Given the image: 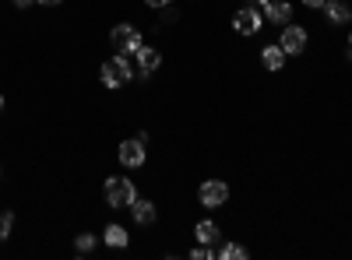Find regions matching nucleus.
Instances as JSON below:
<instances>
[{
    "instance_id": "f03ea898",
    "label": "nucleus",
    "mask_w": 352,
    "mask_h": 260,
    "mask_svg": "<svg viewBox=\"0 0 352 260\" xmlns=\"http://www.w3.org/2000/svg\"><path fill=\"white\" fill-rule=\"evenodd\" d=\"M99 78H102V84H106V88H124V84L134 78V67H131V60H127V56H120V53H116V56H109V60L99 67Z\"/></svg>"
},
{
    "instance_id": "412c9836",
    "label": "nucleus",
    "mask_w": 352,
    "mask_h": 260,
    "mask_svg": "<svg viewBox=\"0 0 352 260\" xmlns=\"http://www.w3.org/2000/svg\"><path fill=\"white\" fill-rule=\"evenodd\" d=\"M11 4H14V8H32L36 0H11Z\"/></svg>"
},
{
    "instance_id": "4468645a",
    "label": "nucleus",
    "mask_w": 352,
    "mask_h": 260,
    "mask_svg": "<svg viewBox=\"0 0 352 260\" xmlns=\"http://www.w3.org/2000/svg\"><path fill=\"white\" fill-rule=\"evenodd\" d=\"M194 236H197L201 246H212V243L219 239V225H215V222H197V225H194Z\"/></svg>"
},
{
    "instance_id": "bb28decb",
    "label": "nucleus",
    "mask_w": 352,
    "mask_h": 260,
    "mask_svg": "<svg viewBox=\"0 0 352 260\" xmlns=\"http://www.w3.org/2000/svg\"><path fill=\"white\" fill-rule=\"evenodd\" d=\"M0 176H4V169H0Z\"/></svg>"
},
{
    "instance_id": "4be33fe9",
    "label": "nucleus",
    "mask_w": 352,
    "mask_h": 260,
    "mask_svg": "<svg viewBox=\"0 0 352 260\" xmlns=\"http://www.w3.org/2000/svg\"><path fill=\"white\" fill-rule=\"evenodd\" d=\"M36 4H43V8H56V4H64V0H36Z\"/></svg>"
},
{
    "instance_id": "6e6552de",
    "label": "nucleus",
    "mask_w": 352,
    "mask_h": 260,
    "mask_svg": "<svg viewBox=\"0 0 352 260\" xmlns=\"http://www.w3.org/2000/svg\"><path fill=\"white\" fill-rule=\"evenodd\" d=\"M261 11H264V21H272V25H289L292 21V4L289 0H268Z\"/></svg>"
},
{
    "instance_id": "1a4fd4ad",
    "label": "nucleus",
    "mask_w": 352,
    "mask_h": 260,
    "mask_svg": "<svg viewBox=\"0 0 352 260\" xmlns=\"http://www.w3.org/2000/svg\"><path fill=\"white\" fill-rule=\"evenodd\" d=\"M127 211H131V218H134L138 225H152V222H155V204H152L148 197H134V204H131Z\"/></svg>"
},
{
    "instance_id": "f3484780",
    "label": "nucleus",
    "mask_w": 352,
    "mask_h": 260,
    "mask_svg": "<svg viewBox=\"0 0 352 260\" xmlns=\"http://www.w3.org/2000/svg\"><path fill=\"white\" fill-rule=\"evenodd\" d=\"M11 228H14V215L11 211H0V243L11 236Z\"/></svg>"
},
{
    "instance_id": "20e7f679",
    "label": "nucleus",
    "mask_w": 352,
    "mask_h": 260,
    "mask_svg": "<svg viewBox=\"0 0 352 260\" xmlns=\"http://www.w3.org/2000/svg\"><path fill=\"white\" fill-rule=\"evenodd\" d=\"M261 25H264V14H261V8H254V4H243V8L232 11V32L243 36V39L257 36Z\"/></svg>"
},
{
    "instance_id": "f8f14e48",
    "label": "nucleus",
    "mask_w": 352,
    "mask_h": 260,
    "mask_svg": "<svg viewBox=\"0 0 352 260\" xmlns=\"http://www.w3.org/2000/svg\"><path fill=\"white\" fill-rule=\"evenodd\" d=\"M320 11L328 14L331 25H345V21L352 18V8L345 4V0H324V8H320Z\"/></svg>"
},
{
    "instance_id": "a878e982",
    "label": "nucleus",
    "mask_w": 352,
    "mask_h": 260,
    "mask_svg": "<svg viewBox=\"0 0 352 260\" xmlns=\"http://www.w3.org/2000/svg\"><path fill=\"white\" fill-rule=\"evenodd\" d=\"M349 46H352V32H349Z\"/></svg>"
},
{
    "instance_id": "dca6fc26",
    "label": "nucleus",
    "mask_w": 352,
    "mask_h": 260,
    "mask_svg": "<svg viewBox=\"0 0 352 260\" xmlns=\"http://www.w3.org/2000/svg\"><path fill=\"white\" fill-rule=\"evenodd\" d=\"M96 243H99V239H96L92 233H81V236L74 239V250H78V253H92V250H96Z\"/></svg>"
},
{
    "instance_id": "39448f33",
    "label": "nucleus",
    "mask_w": 352,
    "mask_h": 260,
    "mask_svg": "<svg viewBox=\"0 0 352 260\" xmlns=\"http://www.w3.org/2000/svg\"><path fill=\"white\" fill-rule=\"evenodd\" d=\"M116 158H120L124 169H141L148 162V144L141 137H127V141H120V148H116Z\"/></svg>"
},
{
    "instance_id": "aec40b11",
    "label": "nucleus",
    "mask_w": 352,
    "mask_h": 260,
    "mask_svg": "<svg viewBox=\"0 0 352 260\" xmlns=\"http://www.w3.org/2000/svg\"><path fill=\"white\" fill-rule=\"evenodd\" d=\"M303 8L307 11H320V8H324V0H303Z\"/></svg>"
},
{
    "instance_id": "5701e85b",
    "label": "nucleus",
    "mask_w": 352,
    "mask_h": 260,
    "mask_svg": "<svg viewBox=\"0 0 352 260\" xmlns=\"http://www.w3.org/2000/svg\"><path fill=\"white\" fill-rule=\"evenodd\" d=\"M250 4H254V8H264V4H268V0H250Z\"/></svg>"
},
{
    "instance_id": "b1692460",
    "label": "nucleus",
    "mask_w": 352,
    "mask_h": 260,
    "mask_svg": "<svg viewBox=\"0 0 352 260\" xmlns=\"http://www.w3.org/2000/svg\"><path fill=\"white\" fill-rule=\"evenodd\" d=\"M0 113H4V95H0Z\"/></svg>"
},
{
    "instance_id": "6ab92c4d",
    "label": "nucleus",
    "mask_w": 352,
    "mask_h": 260,
    "mask_svg": "<svg viewBox=\"0 0 352 260\" xmlns=\"http://www.w3.org/2000/svg\"><path fill=\"white\" fill-rule=\"evenodd\" d=\"M144 4L155 8V11H162V8H169V4H173V0H144Z\"/></svg>"
},
{
    "instance_id": "a211bd4d",
    "label": "nucleus",
    "mask_w": 352,
    "mask_h": 260,
    "mask_svg": "<svg viewBox=\"0 0 352 260\" xmlns=\"http://www.w3.org/2000/svg\"><path fill=\"white\" fill-rule=\"evenodd\" d=\"M190 257H194V260H208V257H212V250H208V246H194V250H190Z\"/></svg>"
},
{
    "instance_id": "423d86ee",
    "label": "nucleus",
    "mask_w": 352,
    "mask_h": 260,
    "mask_svg": "<svg viewBox=\"0 0 352 260\" xmlns=\"http://www.w3.org/2000/svg\"><path fill=\"white\" fill-rule=\"evenodd\" d=\"M307 43H310V36H307V28L303 25H282V36H278V46L285 49V56H300L303 49H307Z\"/></svg>"
},
{
    "instance_id": "ddd939ff",
    "label": "nucleus",
    "mask_w": 352,
    "mask_h": 260,
    "mask_svg": "<svg viewBox=\"0 0 352 260\" xmlns=\"http://www.w3.org/2000/svg\"><path fill=\"white\" fill-rule=\"evenodd\" d=\"M102 243H106V246H113V250H124V246L131 243V236H127V228H124V225H116V222H113V225H106Z\"/></svg>"
},
{
    "instance_id": "7ed1b4c3",
    "label": "nucleus",
    "mask_w": 352,
    "mask_h": 260,
    "mask_svg": "<svg viewBox=\"0 0 352 260\" xmlns=\"http://www.w3.org/2000/svg\"><path fill=\"white\" fill-rule=\"evenodd\" d=\"M109 43H113V49L120 53V56H134L144 43H141V32L134 25H127V21H120V25H113L109 28Z\"/></svg>"
},
{
    "instance_id": "f257e3e1",
    "label": "nucleus",
    "mask_w": 352,
    "mask_h": 260,
    "mask_svg": "<svg viewBox=\"0 0 352 260\" xmlns=\"http://www.w3.org/2000/svg\"><path fill=\"white\" fill-rule=\"evenodd\" d=\"M102 197H106L109 208H131L134 197H138L134 180H127V176H109L106 187H102Z\"/></svg>"
},
{
    "instance_id": "393cba45",
    "label": "nucleus",
    "mask_w": 352,
    "mask_h": 260,
    "mask_svg": "<svg viewBox=\"0 0 352 260\" xmlns=\"http://www.w3.org/2000/svg\"><path fill=\"white\" fill-rule=\"evenodd\" d=\"M349 60H352V46H349Z\"/></svg>"
},
{
    "instance_id": "9b49d317",
    "label": "nucleus",
    "mask_w": 352,
    "mask_h": 260,
    "mask_svg": "<svg viewBox=\"0 0 352 260\" xmlns=\"http://www.w3.org/2000/svg\"><path fill=\"white\" fill-rule=\"evenodd\" d=\"M261 67H264V71H282V67H285V49H282L278 43L264 46V49H261Z\"/></svg>"
},
{
    "instance_id": "0eeeda50",
    "label": "nucleus",
    "mask_w": 352,
    "mask_h": 260,
    "mask_svg": "<svg viewBox=\"0 0 352 260\" xmlns=\"http://www.w3.org/2000/svg\"><path fill=\"white\" fill-rule=\"evenodd\" d=\"M197 200L204 208H226L229 200V183L226 180H204L201 190H197Z\"/></svg>"
},
{
    "instance_id": "2eb2a0df",
    "label": "nucleus",
    "mask_w": 352,
    "mask_h": 260,
    "mask_svg": "<svg viewBox=\"0 0 352 260\" xmlns=\"http://www.w3.org/2000/svg\"><path fill=\"white\" fill-rule=\"evenodd\" d=\"M219 257H222V260H247V257H250V250H247V246H240V243H226V246L219 250Z\"/></svg>"
},
{
    "instance_id": "9d476101",
    "label": "nucleus",
    "mask_w": 352,
    "mask_h": 260,
    "mask_svg": "<svg viewBox=\"0 0 352 260\" xmlns=\"http://www.w3.org/2000/svg\"><path fill=\"white\" fill-rule=\"evenodd\" d=\"M134 56H138V67H141V74H144V78H148L152 71H159V67H162V53H159V49H152V46H141Z\"/></svg>"
}]
</instances>
